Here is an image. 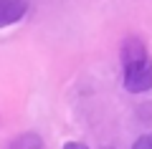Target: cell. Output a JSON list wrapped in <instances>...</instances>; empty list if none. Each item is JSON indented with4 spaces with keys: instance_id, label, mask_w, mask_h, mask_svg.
<instances>
[{
    "instance_id": "obj_1",
    "label": "cell",
    "mask_w": 152,
    "mask_h": 149,
    "mask_svg": "<svg viewBox=\"0 0 152 149\" xmlns=\"http://www.w3.org/2000/svg\"><path fill=\"white\" fill-rule=\"evenodd\" d=\"M119 58L124 68V89L129 94H145L152 89V56L137 36H127L119 46Z\"/></svg>"
},
{
    "instance_id": "obj_2",
    "label": "cell",
    "mask_w": 152,
    "mask_h": 149,
    "mask_svg": "<svg viewBox=\"0 0 152 149\" xmlns=\"http://www.w3.org/2000/svg\"><path fill=\"white\" fill-rule=\"evenodd\" d=\"M26 13H28L26 0H0V28H8L13 23L23 20Z\"/></svg>"
},
{
    "instance_id": "obj_3",
    "label": "cell",
    "mask_w": 152,
    "mask_h": 149,
    "mask_svg": "<svg viewBox=\"0 0 152 149\" xmlns=\"http://www.w3.org/2000/svg\"><path fill=\"white\" fill-rule=\"evenodd\" d=\"M8 149H46V142H43V137L36 134V132H23V134H18L15 139H10Z\"/></svg>"
},
{
    "instance_id": "obj_4",
    "label": "cell",
    "mask_w": 152,
    "mask_h": 149,
    "mask_svg": "<svg viewBox=\"0 0 152 149\" xmlns=\"http://www.w3.org/2000/svg\"><path fill=\"white\" fill-rule=\"evenodd\" d=\"M132 149H152V134H142V137L134 139Z\"/></svg>"
},
{
    "instance_id": "obj_5",
    "label": "cell",
    "mask_w": 152,
    "mask_h": 149,
    "mask_svg": "<svg viewBox=\"0 0 152 149\" xmlns=\"http://www.w3.org/2000/svg\"><path fill=\"white\" fill-rule=\"evenodd\" d=\"M64 149H89V147H86V144H81V142H66Z\"/></svg>"
}]
</instances>
